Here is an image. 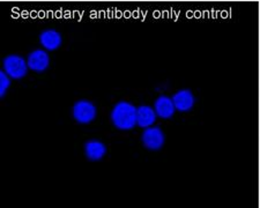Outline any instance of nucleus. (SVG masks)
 I'll use <instances>...</instances> for the list:
<instances>
[{"label":"nucleus","mask_w":260,"mask_h":208,"mask_svg":"<svg viewBox=\"0 0 260 208\" xmlns=\"http://www.w3.org/2000/svg\"><path fill=\"white\" fill-rule=\"evenodd\" d=\"M137 110L138 108L129 102L119 101L111 110V123L119 131L132 130L137 125Z\"/></svg>","instance_id":"1"},{"label":"nucleus","mask_w":260,"mask_h":208,"mask_svg":"<svg viewBox=\"0 0 260 208\" xmlns=\"http://www.w3.org/2000/svg\"><path fill=\"white\" fill-rule=\"evenodd\" d=\"M72 116L79 124L87 125L94 122L98 116V108L89 99H79L72 108Z\"/></svg>","instance_id":"2"},{"label":"nucleus","mask_w":260,"mask_h":208,"mask_svg":"<svg viewBox=\"0 0 260 208\" xmlns=\"http://www.w3.org/2000/svg\"><path fill=\"white\" fill-rule=\"evenodd\" d=\"M3 70L13 80H20L27 76L28 64L27 59L19 55H8L3 59Z\"/></svg>","instance_id":"3"},{"label":"nucleus","mask_w":260,"mask_h":208,"mask_svg":"<svg viewBox=\"0 0 260 208\" xmlns=\"http://www.w3.org/2000/svg\"><path fill=\"white\" fill-rule=\"evenodd\" d=\"M142 145L148 151H160L166 143V135L161 127L149 126L146 127L141 134Z\"/></svg>","instance_id":"4"},{"label":"nucleus","mask_w":260,"mask_h":208,"mask_svg":"<svg viewBox=\"0 0 260 208\" xmlns=\"http://www.w3.org/2000/svg\"><path fill=\"white\" fill-rule=\"evenodd\" d=\"M28 67L32 72L42 73L50 67V56L47 50L36 49L29 52L27 57Z\"/></svg>","instance_id":"5"},{"label":"nucleus","mask_w":260,"mask_h":208,"mask_svg":"<svg viewBox=\"0 0 260 208\" xmlns=\"http://www.w3.org/2000/svg\"><path fill=\"white\" fill-rule=\"evenodd\" d=\"M83 151L88 161L90 162H99L103 160V157L107 155L108 148L103 141L98 139L88 140L83 146Z\"/></svg>","instance_id":"6"},{"label":"nucleus","mask_w":260,"mask_h":208,"mask_svg":"<svg viewBox=\"0 0 260 208\" xmlns=\"http://www.w3.org/2000/svg\"><path fill=\"white\" fill-rule=\"evenodd\" d=\"M40 44L47 51H56L62 44V36L56 29H45L40 34Z\"/></svg>","instance_id":"7"},{"label":"nucleus","mask_w":260,"mask_h":208,"mask_svg":"<svg viewBox=\"0 0 260 208\" xmlns=\"http://www.w3.org/2000/svg\"><path fill=\"white\" fill-rule=\"evenodd\" d=\"M173 101L176 110L179 112H188L196 104V97L190 89H180L174 94Z\"/></svg>","instance_id":"8"},{"label":"nucleus","mask_w":260,"mask_h":208,"mask_svg":"<svg viewBox=\"0 0 260 208\" xmlns=\"http://www.w3.org/2000/svg\"><path fill=\"white\" fill-rule=\"evenodd\" d=\"M154 110L156 112V115L160 118L163 119H170L174 117L176 112V107L173 101V97L166 96V95H161L154 103Z\"/></svg>","instance_id":"9"},{"label":"nucleus","mask_w":260,"mask_h":208,"mask_svg":"<svg viewBox=\"0 0 260 208\" xmlns=\"http://www.w3.org/2000/svg\"><path fill=\"white\" fill-rule=\"evenodd\" d=\"M156 112L149 106H140L137 110V125L141 128L152 126L156 120Z\"/></svg>","instance_id":"10"},{"label":"nucleus","mask_w":260,"mask_h":208,"mask_svg":"<svg viewBox=\"0 0 260 208\" xmlns=\"http://www.w3.org/2000/svg\"><path fill=\"white\" fill-rule=\"evenodd\" d=\"M12 85V78L8 77L5 71H0V97L4 98L6 96L8 89Z\"/></svg>","instance_id":"11"}]
</instances>
